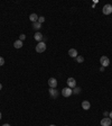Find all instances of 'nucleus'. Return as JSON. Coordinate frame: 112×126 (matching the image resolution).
I'll return each mask as SVG.
<instances>
[{
    "mask_svg": "<svg viewBox=\"0 0 112 126\" xmlns=\"http://www.w3.org/2000/svg\"><path fill=\"white\" fill-rule=\"evenodd\" d=\"M46 51V44L44 42H39L37 45H36V52L37 53H43Z\"/></svg>",
    "mask_w": 112,
    "mask_h": 126,
    "instance_id": "nucleus-1",
    "label": "nucleus"
},
{
    "mask_svg": "<svg viewBox=\"0 0 112 126\" xmlns=\"http://www.w3.org/2000/svg\"><path fill=\"white\" fill-rule=\"evenodd\" d=\"M100 63H101V66H104V68H107V66L110 65V60H109V57L105 55H103L100 57Z\"/></svg>",
    "mask_w": 112,
    "mask_h": 126,
    "instance_id": "nucleus-2",
    "label": "nucleus"
},
{
    "mask_svg": "<svg viewBox=\"0 0 112 126\" xmlns=\"http://www.w3.org/2000/svg\"><path fill=\"white\" fill-rule=\"evenodd\" d=\"M72 93H73V90H72L71 88H68V87L62 89V95L64 97H70V96H72Z\"/></svg>",
    "mask_w": 112,
    "mask_h": 126,
    "instance_id": "nucleus-3",
    "label": "nucleus"
},
{
    "mask_svg": "<svg viewBox=\"0 0 112 126\" xmlns=\"http://www.w3.org/2000/svg\"><path fill=\"white\" fill-rule=\"evenodd\" d=\"M102 12L104 14V15H110L112 12V6L110 4H108L103 7V9H102Z\"/></svg>",
    "mask_w": 112,
    "mask_h": 126,
    "instance_id": "nucleus-4",
    "label": "nucleus"
},
{
    "mask_svg": "<svg viewBox=\"0 0 112 126\" xmlns=\"http://www.w3.org/2000/svg\"><path fill=\"white\" fill-rule=\"evenodd\" d=\"M66 82H67V86H68V88H71V89H74V88L76 87V81H75V79H74V78H68Z\"/></svg>",
    "mask_w": 112,
    "mask_h": 126,
    "instance_id": "nucleus-5",
    "label": "nucleus"
},
{
    "mask_svg": "<svg viewBox=\"0 0 112 126\" xmlns=\"http://www.w3.org/2000/svg\"><path fill=\"white\" fill-rule=\"evenodd\" d=\"M111 123H112V119L110 117H104L101 121V125L100 126H111Z\"/></svg>",
    "mask_w": 112,
    "mask_h": 126,
    "instance_id": "nucleus-6",
    "label": "nucleus"
},
{
    "mask_svg": "<svg viewBox=\"0 0 112 126\" xmlns=\"http://www.w3.org/2000/svg\"><path fill=\"white\" fill-rule=\"evenodd\" d=\"M48 86L51 88H56L57 87V80L55 78H49L48 79Z\"/></svg>",
    "mask_w": 112,
    "mask_h": 126,
    "instance_id": "nucleus-7",
    "label": "nucleus"
},
{
    "mask_svg": "<svg viewBox=\"0 0 112 126\" xmlns=\"http://www.w3.org/2000/svg\"><path fill=\"white\" fill-rule=\"evenodd\" d=\"M49 95H51L52 98H57L58 97V91L56 90L55 88H49Z\"/></svg>",
    "mask_w": 112,
    "mask_h": 126,
    "instance_id": "nucleus-8",
    "label": "nucleus"
},
{
    "mask_svg": "<svg viewBox=\"0 0 112 126\" xmlns=\"http://www.w3.org/2000/svg\"><path fill=\"white\" fill-rule=\"evenodd\" d=\"M82 108L84 109V110H89L90 108H91V104H90V101L87 100H84L82 102Z\"/></svg>",
    "mask_w": 112,
    "mask_h": 126,
    "instance_id": "nucleus-9",
    "label": "nucleus"
},
{
    "mask_svg": "<svg viewBox=\"0 0 112 126\" xmlns=\"http://www.w3.org/2000/svg\"><path fill=\"white\" fill-rule=\"evenodd\" d=\"M68 55L71 56V57H75L76 59L78 54H77V51L75 49H71V50L68 51Z\"/></svg>",
    "mask_w": 112,
    "mask_h": 126,
    "instance_id": "nucleus-10",
    "label": "nucleus"
},
{
    "mask_svg": "<svg viewBox=\"0 0 112 126\" xmlns=\"http://www.w3.org/2000/svg\"><path fill=\"white\" fill-rule=\"evenodd\" d=\"M29 20H30L31 23H36V21H38V16L36 15V14H31L29 16Z\"/></svg>",
    "mask_w": 112,
    "mask_h": 126,
    "instance_id": "nucleus-11",
    "label": "nucleus"
},
{
    "mask_svg": "<svg viewBox=\"0 0 112 126\" xmlns=\"http://www.w3.org/2000/svg\"><path fill=\"white\" fill-rule=\"evenodd\" d=\"M14 46H15V49H21L22 47V42L20 40L16 41L15 43H14Z\"/></svg>",
    "mask_w": 112,
    "mask_h": 126,
    "instance_id": "nucleus-12",
    "label": "nucleus"
},
{
    "mask_svg": "<svg viewBox=\"0 0 112 126\" xmlns=\"http://www.w3.org/2000/svg\"><path fill=\"white\" fill-rule=\"evenodd\" d=\"M35 40L38 41V42H41V40H43V34L39 33V32H37L35 34Z\"/></svg>",
    "mask_w": 112,
    "mask_h": 126,
    "instance_id": "nucleus-13",
    "label": "nucleus"
},
{
    "mask_svg": "<svg viewBox=\"0 0 112 126\" xmlns=\"http://www.w3.org/2000/svg\"><path fill=\"white\" fill-rule=\"evenodd\" d=\"M33 28L36 30H38L39 28H41V24H39L38 21H36V23H33Z\"/></svg>",
    "mask_w": 112,
    "mask_h": 126,
    "instance_id": "nucleus-14",
    "label": "nucleus"
},
{
    "mask_svg": "<svg viewBox=\"0 0 112 126\" xmlns=\"http://www.w3.org/2000/svg\"><path fill=\"white\" fill-rule=\"evenodd\" d=\"M76 61H77V63H83V61H84V57H83V56H81V55H77Z\"/></svg>",
    "mask_w": 112,
    "mask_h": 126,
    "instance_id": "nucleus-15",
    "label": "nucleus"
},
{
    "mask_svg": "<svg viewBox=\"0 0 112 126\" xmlns=\"http://www.w3.org/2000/svg\"><path fill=\"white\" fill-rule=\"evenodd\" d=\"M80 92H81V88H78V87H75V88H74V93H75V95H78Z\"/></svg>",
    "mask_w": 112,
    "mask_h": 126,
    "instance_id": "nucleus-16",
    "label": "nucleus"
},
{
    "mask_svg": "<svg viewBox=\"0 0 112 126\" xmlns=\"http://www.w3.org/2000/svg\"><path fill=\"white\" fill-rule=\"evenodd\" d=\"M44 21H45V17H43V16L38 17V23H39V24H43Z\"/></svg>",
    "mask_w": 112,
    "mask_h": 126,
    "instance_id": "nucleus-17",
    "label": "nucleus"
},
{
    "mask_svg": "<svg viewBox=\"0 0 112 126\" xmlns=\"http://www.w3.org/2000/svg\"><path fill=\"white\" fill-rule=\"evenodd\" d=\"M4 64H5V59L0 56V65H4Z\"/></svg>",
    "mask_w": 112,
    "mask_h": 126,
    "instance_id": "nucleus-18",
    "label": "nucleus"
},
{
    "mask_svg": "<svg viewBox=\"0 0 112 126\" xmlns=\"http://www.w3.org/2000/svg\"><path fill=\"white\" fill-rule=\"evenodd\" d=\"M25 38H26V35H25V34H21V35L19 36V40H20L21 42H22V41L25 40Z\"/></svg>",
    "mask_w": 112,
    "mask_h": 126,
    "instance_id": "nucleus-19",
    "label": "nucleus"
},
{
    "mask_svg": "<svg viewBox=\"0 0 112 126\" xmlns=\"http://www.w3.org/2000/svg\"><path fill=\"white\" fill-rule=\"evenodd\" d=\"M104 70H105V68H104V66H101V68H100V71H102V72H103Z\"/></svg>",
    "mask_w": 112,
    "mask_h": 126,
    "instance_id": "nucleus-20",
    "label": "nucleus"
},
{
    "mask_svg": "<svg viewBox=\"0 0 112 126\" xmlns=\"http://www.w3.org/2000/svg\"><path fill=\"white\" fill-rule=\"evenodd\" d=\"M103 115H104V116H108V115H109V113H108V111H104V114H103Z\"/></svg>",
    "mask_w": 112,
    "mask_h": 126,
    "instance_id": "nucleus-21",
    "label": "nucleus"
},
{
    "mask_svg": "<svg viewBox=\"0 0 112 126\" xmlns=\"http://www.w3.org/2000/svg\"><path fill=\"white\" fill-rule=\"evenodd\" d=\"M109 116H110V118H111V119H112V111H111V113H110V114H109Z\"/></svg>",
    "mask_w": 112,
    "mask_h": 126,
    "instance_id": "nucleus-22",
    "label": "nucleus"
},
{
    "mask_svg": "<svg viewBox=\"0 0 112 126\" xmlns=\"http://www.w3.org/2000/svg\"><path fill=\"white\" fill-rule=\"evenodd\" d=\"M2 126H10V125H9V124H4Z\"/></svg>",
    "mask_w": 112,
    "mask_h": 126,
    "instance_id": "nucleus-23",
    "label": "nucleus"
},
{
    "mask_svg": "<svg viewBox=\"0 0 112 126\" xmlns=\"http://www.w3.org/2000/svg\"><path fill=\"white\" fill-rule=\"evenodd\" d=\"M1 89H2V85L0 83V90H1Z\"/></svg>",
    "mask_w": 112,
    "mask_h": 126,
    "instance_id": "nucleus-24",
    "label": "nucleus"
},
{
    "mask_svg": "<svg viewBox=\"0 0 112 126\" xmlns=\"http://www.w3.org/2000/svg\"><path fill=\"white\" fill-rule=\"evenodd\" d=\"M0 119H1V113H0Z\"/></svg>",
    "mask_w": 112,
    "mask_h": 126,
    "instance_id": "nucleus-25",
    "label": "nucleus"
},
{
    "mask_svg": "<svg viewBox=\"0 0 112 126\" xmlns=\"http://www.w3.org/2000/svg\"><path fill=\"white\" fill-rule=\"evenodd\" d=\"M51 126H56V125H51Z\"/></svg>",
    "mask_w": 112,
    "mask_h": 126,
    "instance_id": "nucleus-26",
    "label": "nucleus"
}]
</instances>
